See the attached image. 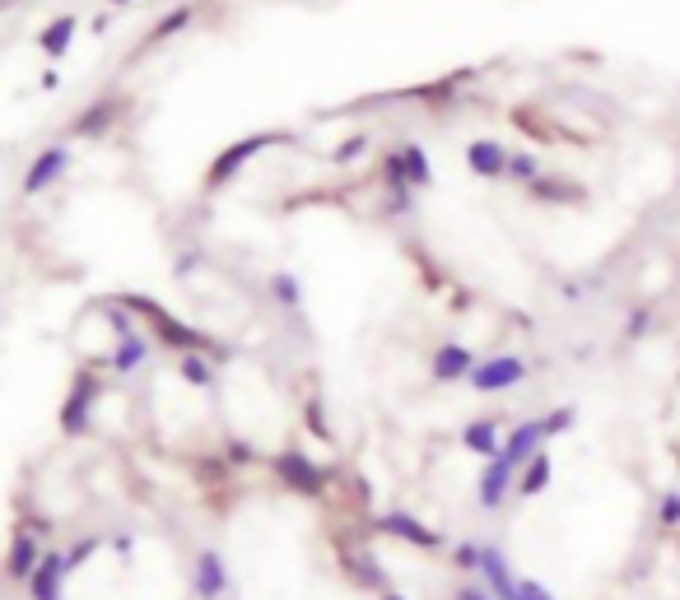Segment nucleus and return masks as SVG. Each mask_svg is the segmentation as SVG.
Segmentation results:
<instances>
[{
	"instance_id": "obj_1",
	"label": "nucleus",
	"mask_w": 680,
	"mask_h": 600,
	"mask_svg": "<svg viewBox=\"0 0 680 600\" xmlns=\"http://www.w3.org/2000/svg\"><path fill=\"white\" fill-rule=\"evenodd\" d=\"M271 470H275V480L285 484L289 494H299V498H322V494H327V480H331V475L317 466V461H308L303 452H294V447L275 456Z\"/></svg>"
},
{
	"instance_id": "obj_2",
	"label": "nucleus",
	"mask_w": 680,
	"mask_h": 600,
	"mask_svg": "<svg viewBox=\"0 0 680 600\" xmlns=\"http://www.w3.org/2000/svg\"><path fill=\"white\" fill-rule=\"evenodd\" d=\"M336 563H340V573L350 577L354 587H364V591H392V582H387V573H382V563L373 549L364 545H350V540H336Z\"/></svg>"
},
{
	"instance_id": "obj_3",
	"label": "nucleus",
	"mask_w": 680,
	"mask_h": 600,
	"mask_svg": "<svg viewBox=\"0 0 680 600\" xmlns=\"http://www.w3.org/2000/svg\"><path fill=\"white\" fill-rule=\"evenodd\" d=\"M368 531L373 535H387V540H401V545L410 549H443V535L429 531L415 512H382V517L368 521ZM364 531V535H368Z\"/></svg>"
},
{
	"instance_id": "obj_4",
	"label": "nucleus",
	"mask_w": 680,
	"mask_h": 600,
	"mask_svg": "<svg viewBox=\"0 0 680 600\" xmlns=\"http://www.w3.org/2000/svg\"><path fill=\"white\" fill-rule=\"evenodd\" d=\"M191 591H196V600H224L233 591V577H229V563H224V554L219 549H196L191 554Z\"/></svg>"
},
{
	"instance_id": "obj_5",
	"label": "nucleus",
	"mask_w": 680,
	"mask_h": 600,
	"mask_svg": "<svg viewBox=\"0 0 680 600\" xmlns=\"http://www.w3.org/2000/svg\"><path fill=\"white\" fill-rule=\"evenodd\" d=\"M66 577H70L66 549L47 545L42 549V559H38V568H33V577L24 582V596L28 600H66Z\"/></svg>"
},
{
	"instance_id": "obj_6",
	"label": "nucleus",
	"mask_w": 680,
	"mask_h": 600,
	"mask_svg": "<svg viewBox=\"0 0 680 600\" xmlns=\"http://www.w3.org/2000/svg\"><path fill=\"white\" fill-rule=\"evenodd\" d=\"M476 582L490 591L494 600H517V582L522 577L508 568V554L499 545H480V568H476Z\"/></svg>"
},
{
	"instance_id": "obj_7",
	"label": "nucleus",
	"mask_w": 680,
	"mask_h": 600,
	"mask_svg": "<svg viewBox=\"0 0 680 600\" xmlns=\"http://www.w3.org/2000/svg\"><path fill=\"white\" fill-rule=\"evenodd\" d=\"M527 377V363L517 359V354H499V359H485V363H476L471 368V387L476 391H485V396H494V391H508V387H517Z\"/></svg>"
},
{
	"instance_id": "obj_8",
	"label": "nucleus",
	"mask_w": 680,
	"mask_h": 600,
	"mask_svg": "<svg viewBox=\"0 0 680 600\" xmlns=\"http://www.w3.org/2000/svg\"><path fill=\"white\" fill-rule=\"evenodd\" d=\"M94 400H98V377H94V373H75V382H70V396H66V405H61V428H66L70 438H80L84 428H89Z\"/></svg>"
},
{
	"instance_id": "obj_9",
	"label": "nucleus",
	"mask_w": 680,
	"mask_h": 600,
	"mask_svg": "<svg viewBox=\"0 0 680 600\" xmlns=\"http://www.w3.org/2000/svg\"><path fill=\"white\" fill-rule=\"evenodd\" d=\"M513 489H517V470L508 466L504 456L485 461V470H480V480H476V503L485 507V512H499Z\"/></svg>"
},
{
	"instance_id": "obj_10",
	"label": "nucleus",
	"mask_w": 680,
	"mask_h": 600,
	"mask_svg": "<svg viewBox=\"0 0 680 600\" xmlns=\"http://www.w3.org/2000/svg\"><path fill=\"white\" fill-rule=\"evenodd\" d=\"M131 307H136V312H145V317L154 321L159 340H168V345H173L177 354H196V349H205V335H201V331H191V326H177V321L168 317V312H164L159 303H150V298H145V303H140V298H131Z\"/></svg>"
},
{
	"instance_id": "obj_11",
	"label": "nucleus",
	"mask_w": 680,
	"mask_h": 600,
	"mask_svg": "<svg viewBox=\"0 0 680 600\" xmlns=\"http://www.w3.org/2000/svg\"><path fill=\"white\" fill-rule=\"evenodd\" d=\"M42 549L47 545H42L38 535H28L24 526H14L10 549H5V582H19V587H24L28 577H33V568H38Z\"/></svg>"
},
{
	"instance_id": "obj_12",
	"label": "nucleus",
	"mask_w": 680,
	"mask_h": 600,
	"mask_svg": "<svg viewBox=\"0 0 680 600\" xmlns=\"http://www.w3.org/2000/svg\"><path fill=\"white\" fill-rule=\"evenodd\" d=\"M536 452H545V424H541V419H522V424H517L513 433L504 438V452H499V456H504L513 470H522Z\"/></svg>"
},
{
	"instance_id": "obj_13",
	"label": "nucleus",
	"mask_w": 680,
	"mask_h": 600,
	"mask_svg": "<svg viewBox=\"0 0 680 600\" xmlns=\"http://www.w3.org/2000/svg\"><path fill=\"white\" fill-rule=\"evenodd\" d=\"M462 447L471 456H485V461H494V456L504 452V442H499V424L494 419H476V424L462 428Z\"/></svg>"
},
{
	"instance_id": "obj_14",
	"label": "nucleus",
	"mask_w": 680,
	"mask_h": 600,
	"mask_svg": "<svg viewBox=\"0 0 680 600\" xmlns=\"http://www.w3.org/2000/svg\"><path fill=\"white\" fill-rule=\"evenodd\" d=\"M471 368H476V354L466 345H443L434 354V377L438 382H457V377H471Z\"/></svg>"
},
{
	"instance_id": "obj_15",
	"label": "nucleus",
	"mask_w": 680,
	"mask_h": 600,
	"mask_svg": "<svg viewBox=\"0 0 680 600\" xmlns=\"http://www.w3.org/2000/svg\"><path fill=\"white\" fill-rule=\"evenodd\" d=\"M550 475H555L550 456L536 452V456L527 461V466L517 470V498H536V494H545V489H550Z\"/></svg>"
},
{
	"instance_id": "obj_16",
	"label": "nucleus",
	"mask_w": 680,
	"mask_h": 600,
	"mask_svg": "<svg viewBox=\"0 0 680 600\" xmlns=\"http://www.w3.org/2000/svg\"><path fill=\"white\" fill-rule=\"evenodd\" d=\"M66 163H70V159H66V149H47V154H38V163H33V168L24 173V191L33 196V191H42L47 182H56Z\"/></svg>"
},
{
	"instance_id": "obj_17",
	"label": "nucleus",
	"mask_w": 680,
	"mask_h": 600,
	"mask_svg": "<svg viewBox=\"0 0 680 600\" xmlns=\"http://www.w3.org/2000/svg\"><path fill=\"white\" fill-rule=\"evenodd\" d=\"M466 163H471V173H480V177L508 173V154L494 145V140H476V145L466 149Z\"/></svg>"
},
{
	"instance_id": "obj_18",
	"label": "nucleus",
	"mask_w": 680,
	"mask_h": 600,
	"mask_svg": "<svg viewBox=\"0 0 680 600\" xmlns=\"http://www.w3.org/2000/svg\"><path fill=\"white\" fill-rule=\"evenodd\" d=\"M145 359H150V340H140V335H126L122 345H117V354H112V368H117V373H136Z\"/></svg>"
},
{
	"instance_id": "obj_19",
	"label": "nucleus",
	"mask_w": 680,
	"mask_h": 600,
	"mask_svg": "<svg viewBox=\"0 0 680 600\" xmlns=\"http://www.w3.org/2000/svg\"><path fill=\"white\" fill-rule=\"evenodd\" d=\"M103 545H108V535H80V540H75V545L66 549V568H70V577L80 573L84 563L94 559V554H98Z\"/></svg>"
},
{
	"instance_id": "obj_20",
	"label": "nucleus",
	"mask_w": 680,
	"mask_h": 600,
	"mask_svg": "<svg viewBox=\"0 0 680 600\" xmlns=\"http://www.w3.org/2000/svg\"><path fill=\"white\" fill-rule=\"evenodd\" d=\"M70 33H75V14H61V19H56V24L38 38V47L47 56H61V52H66V42H70Z\"/></svg>"
},
{
	"instance_id": "obj_21",
	"label": "nucleus",
	"mask_w": 680,
	"mask_h": 600,
	"mask_svg": "<svg viewBox=\"0 0 680 600\" xmlns=\"http://www.w3.org/2000/svg\"><path fill=\"white\" fill-rule=\"evenodd\" d=\"M261 145H271V140H243V145H233L229 149V154H224V159H219L215 163V168H210V177H215V182H224V177H229L233 173V168H238V163H243L247 159V154H257V149Z\"/></svg>"
},
{
	"instance_id": "obj_22",
	"label": "nucleus",
	"mask_w": 680,
	"mask_h": 600,
	"mask_svg": "<svg viewBox=\"0 0 680 600\" xmlns=\"http://www.w3.org/2000/svg\"><path fill=\"white\" fill-rule=\"evenodd\" d=\"M177 368H182V377H187L191 387H215V373H210V363L201 359V354H182V359H177Z\"/></svg>"
},
{
	"instance_id": "obj_23",
	"label": "nucleus",
	"mask_w": 680,
	"mask_h": 600,
	"mask_svg": "<svg viewBox=\"0 0 680 600\" xmlns=\"http://www.w3.org/2000/svg\"><path fill=\"white\" fill-rule=\"evenodd\" d=\"M448 563L457 568V573H471V577H476V568H480V540H462V545H452Z\"/></svg>"
},
{
	"instance_id": "obj_24",
	"label": "nucleus",
	"mask_w": 680,
	"mask_h": 600,
	"mask_svg": "<svg viewBox=\"0 0 680 600\" xmlns=\"http://www.w3.org/2000/svg\"><path fill=\"white\" fill-rule=\"evenodd\" d=\"M657 526H662V531H676L680 526V489L662 494V503H657Z\"/></svg>"
},
{
	"instance_id": "obj_25",
	"label": "nucleus",
	"mask_w": 680,
	"mask_h": 600,
	"mask_svg": "<svg viewBox=\"0 0 680 600\" xmlns=\"http://www.w3.org/2000/svg\"><path fill=\"white\" fill-rule=\"evenodd\" d=\"M573 405H564V410H555V414H545L541 424H545V438H555V433H564V428H573Z\"/></svg>"
},
{
	"instance_id": "obj_26",
	"label": "nucleus",
	"mask_w": 680,
	"mask_h": 600,
	"mask_svg": "<svg viewBox=\"0 0 680 600\" xmlns=\"http://www.w3.org/2000/svg\"><path fill=\"white\" fill-rule=\"evenodd\" d=\"M517 600H555V591L545 587V582H536V577H522L517 582Z\"/></svg>"
},
{
	"instance_id": "obj_27",
	"label": "nucleus",
	"mask_w": 680,
	"mask_h": 600,
	"mask_svg": "<svg viewBox=\"0 0 680 600\" xmlns=\"http://www.w3.org/2000/svg\"><path fill=\"white\" fill-rule=\"evenodd\" d=\"M401 159H406V163H401V168H406V173H410V182H429V163H424V154H420V149H406Z\"/></svg>"
},
{
	"instance_id": "obj_28",
	"label": "nucleus",
	"mask_w": 680,
	"mask_h": 600,
	"mask_svg": "<svg viewBox=\"0 0 680 600\" xmlns=\"http://www.w3.org/2000/svg\"><path fill=\"white\" fill-rule=\"evenodd\" d=\"M275 298L285 307H299V284L289 280V275H275Z\"/></svg>"
},
{
	"instance_id": "obj_29",
	"label": "nucleus",
	"mask_w": 680,
	"mask_h": 600,
	"mask_svg": "<svg viewBox=\"0 0 680 600\" xmlns=\"http://www.w3.org/2000/svg\"><path fill=\"white\" fill-rule=\"evenodd\" d=\"M508 173L536 182V159H531V154H513V159H508Z\"/></svg>"
},
{
	"instance_id": "obj_30",
	"label": "nucleus",
	"mask_w": 680,
	"mask_h": 600,
	"mask_svg": "<svg viewBox=\"0 0 680 600\" xmlns=\"http://www.w3.org/2000/svg\"><path fill=\"white\" fill-rule=\"evenodd\" d=\"M19 526H24L28 535H38L42 545H47V540H52V521H42V517H24V521H19Z\"/></svg>"
},
{
	"instance_id": "obj_31",
	"label": "nucleus",
	"mask_w": 680,
	"mask_h": 600,
	"mask_svg": "<svg viewBox=\"0 0 680 600\" xmlns=\"http://www.w3.org/2000/svg\"><path fill=\"white\" fill-rule=\"evenodd\" d=\"M452 600H494V596L480 587V582H462V587L452 591Z\"/></svg>"
},
{
	"instance_id": "obj_32",
	"label": "nucleus",
	"mask_w": 680,
	"mask_h": 600,
	"mask_svg": "<svg viewBox=\"0 0 680 600\" xmlns=\"http://www.w3.org/2000/svg\"><path fill=\"white\" fill-rule=\"evenodd\" d=\"M108 545L117 549V559H122V563H131V559H136V554H131V549H136V540H131V535H112Z\"/></svg>"
},
{
	"instance_id": "obj_33",
	"label": "nucleus",
	"mask_w": 680,
	"mask_h": 600,
	"mask_svg": "<svg viewBox=\"0 0 680 600\" xmlns=\"http://www.w3.org/2000/svg\"><path fill=\"white\" fill-rule=\"evenodd\" d=\"M229 461H238V466H247V461H257V452H252L247 442H229Z\"/></svg>"
},
{
	"instance_id": "obj_34",
	"label": "nucleus",
	"mask_w": 680,
	"mask_h": 600,
	"mask_svg": "<svg viewBox=\"0 0 680 600\" xmlns=\"http://www.w3.org/2000/svg\"><path fill=\"white\" fill-rule=\"evenodd\" d=\"M643 326H648V312H634V321H629V335H643Z\"/></svg>"
},
{
	"instance_id": "obj_35",
	"label": "nucleus",
	"mask_w": 680,
	"mask_h": 600,
	"mask_svg": "<svg viewBox=\"0 0 680 600\" xmlns=\"http://www.w3.org/2000/svg\"><path fill=\"white\" fill-rule=\"evenodd\" d=\"M378 600H410V596H401V591H382Z\"/></svg>"
}]
</instances>
